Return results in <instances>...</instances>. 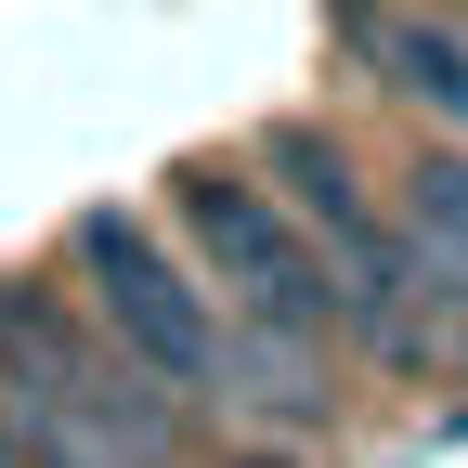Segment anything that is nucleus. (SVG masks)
I'll list each match as a JSON object with an SVG mask.
<instances>
[{"mask_svg": "<svg viewBox=\"0 0 468 468\" xmlns=\"http://www.w3.org/2000/svg\"><path fill=\"white\" fill-rule=\"evenodd\" d=\"M248 169L286 196V221L313 234L325 261V300H338V351L378 378H455L468 365V300L417 261V234L390 221L378 169L351 156L325 117H273V131L248 144Z\"/></svg>", "mask_w": 468, "mask_h": 468, "instance_id": "obj_1", "label": "nucleus"}, {"mask_svg": "<svg viewBox=\"0 0 468 468\" xmlns=\"http://www.w3.org/2000/svg\"><path fill=\"white\" fill-rule=\"evenodd\" d=\"M0 403L14 468H183V403L91 325L66 273H0Z\"/></svg>", "mask_w": 468, "mask_h": 468, "instance_id": "obj_2", "label": "nucleus"}, {"mask_svg": "<svg viewBox=\"0 0 468 468\" xmlns=\"http://www.w3.org/2000/svg\"><path fill=\"white\" fill-rule=\"evenodd\" d=\"M52 273L91 300V325L131 351L183 417H208V403H221V300H208V273L183 261V234H169L156 208H117V196L79 208Z\"/></svg>", "mask_w": 468, "mask_h": 468, "instance_id": "obj_3", "label": "nucleus"}, {"mask_svg": "<svg viewBox=\"0 0 468 468\" xmlns=\"http://www.w3.org/2000/svg\"><path fill=\"white\" fill-rule=\"evenodd\" d=\"M169 234H183V261L208 273V300L234 325H273V338H313L338 351V300H325V261H313V234L286 221V196L261 183L248 156H183L169 169Z\"/></svg>", "mask_w": 468, "mask_h": 468, "instance_id": "obj_4", "label": "nucleus"}, {"mask_svg": "<svg viewBox=\"0 0 468 468\" xmlns=\"http://www.w3.org/2000/svg\"><path fill=\"white\" fill-rule=\"evenodd\" d=\"M338 52L365 66V91H390L403 117H430V144H468V14H430V0H338Z\"/></svg>", "mask_w": 468, "mask_h": 468, "instance_id": "obj_5", "label": "nucleus"}, {"mask_svg": "<svg viewBox=\"0 0 468 468\" xmlns=\"http://www.w3.org/2000/svg\"><path fill=\"white\" fill-rule=\"evenodd\" d=\"M378 196H390V221H403V234H417V261L468 300V144H417Z\"/></svg>", "mask_w": 468, "mask_h": 468, "instance_id": "obj_6", "label": "nucleus"}, {"mask_svg": "<svg viewBox=\"0 0 468 468\" xmlns=\"http://www.w3.org/2000/svg\"><path fill=\"white\" fill-rule=\"evenodd\" d=\"M0 468H14V403H0Z\"/></svg>", "mask_w": 468, "mask_h": 468, "instance_id": "obj_7", "label": "nucleus"}, {"mask_svg": "<svg viewBox=\"0 0 468 468\" xmlns=\"http://www.w3.org/2000/svg\"><path fill=\"white\" fill-rule=\"evenodd\" d=\"M248 468H300V455H248Z\"/></svg>", "mask_w": 468, "mask_h": 468, "instance_id": "obj_8", "label": "nucleus"}]
</instances>
